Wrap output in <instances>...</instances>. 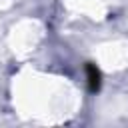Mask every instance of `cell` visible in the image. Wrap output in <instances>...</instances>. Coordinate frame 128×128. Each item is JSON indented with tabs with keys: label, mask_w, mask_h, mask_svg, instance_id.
Returning a JSON list of instances; mask_svg holds the SVG:
<instances>
[{
	"label": "cell",
	"mask_w": 128,
	"mask_h": 128,
	"mask_svg": "<svg viewBox=\"0 0 128 128\" xmlns=\"http://www.w3.org/2000/svg\"><path fill=\"white\" fill-rule=\"evenodd\" d=\"M86 76H88V88L92 92H96L100 88V72H98V68L94 64H88L86 66Z\"/></svg>",
	"instance_id": "cell-1"
}]
</instances>
